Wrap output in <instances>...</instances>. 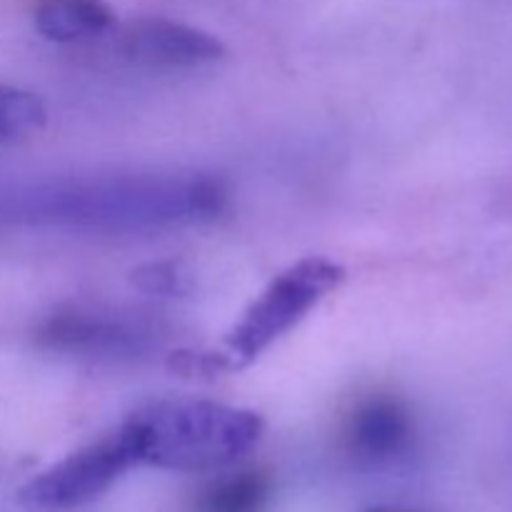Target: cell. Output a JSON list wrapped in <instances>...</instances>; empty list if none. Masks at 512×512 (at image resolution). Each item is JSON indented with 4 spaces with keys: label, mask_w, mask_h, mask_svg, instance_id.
I'll return each mask as SVG.
<instances>
[{
    "label": "cell",
    "mask_w": 512,
    "mask_h": 512,
    "mask_svg": "<svg viewBox=\"0 0 512 512\" xmlns=\"http://www.w3.org/2000/svg\"><path fill=\"white\" fill-rule=\"evenodd\" d=\"M228 193L218 180L138 175L35 190L18 203L20 218L83 228H158L218 218Z\"/></svg>",
    "instance_id": "obj_1"
},
{
    "label": "cell",
    "mask_w": 512,
    "mask_h": 512,
    "mask_svg": "<svg viewBox=\"0 0 512 512\" xmlns=\"http://www.w3.org/2000/svg\"><path fill=\"white\" fill-rule=\"evenodd\" d=\"M118 430L135 465L208 473L243 460L263 438L265 423L253 410L175 398L135 410Z\"/></svg>",
    "instance_id": "obj_2"
},
{
    "label": "cell",
    "mask_w": 512,
    "mask_h": 512,
    "mask_svg": "<svg viewBox=\"0 0 512 512\" xmlns=\"http://www.w3.org/2000/svg\"><path fill=\"white\" fill-rule=\"evenodd\" d=\"M345 278L338 263L325 258H305L278 275L253 300L220 355L223 370L243 368L263 355L275 340L295 328L320 300L328 298Z\"/></svg>",
    "instance_id": "obj_3"
},
{
    "label": "cell",
    "mask_w": 512,
    "mask_h": 512,
    "mask_svg": "<svg viewBox=\"0 0 512 512\" xmlns=\"http://www.w3.org/2000/svg\"><path fill=\"white\" fill-rule=\"evenodd\" d=\"M130 468H135V458L120 430H115L113 435H105L75 450L53 468L35 475L20 490L18 500L28 512H73L88 508L90 503L103 498Z\"/></svg>",
    "instance_id": "obj_4"
},
{
    "label": "cell",
    "mask_w": 512,
    "mask_h": 512,
    "mask_svg": "<svg viewBox=\"0 0 512 512\" xmlns=\"http://www.w3.org/2000/svg\"><path fill=\"white\" fill-rule=\"evenodd\" d=\"M35 343L50 353L78 358H133L153 343V333L110 310L68 308L35 328Z\"/></svg>",
    "instance_id": "obj_5"
},
{
    "label": "cell",
    "mask_w": 512,
    "mask_h": 512,
    "mask_svg": "<svg viewBox=\"0 0 512 512\" xmlns=\"http://www.w3.org/2000/svg\"><path fill=\"white\" fill-rule=\"evenodd\" d=\"M418 438L413 410L403 398L373 393L358 398L340 425L343 453L360 468H385L413 450Z\"/></svg>",
    "instance_id": "obj_6"
},
{
    "label": "cell",
    "mask_w": 512,
    "mask_h": 512,
    "mask_svg": "<svg viewBox=\"0 0 512 512\" xmlns=\"http://www.w3.org/2000/svg\"><path fill=\"white\" fill-rule=\"evenodd\" d=\"M120 50L150 68H200L225 55V45L208 30L168 18H143L120 35Z\"/></svg>",
    "instance_id": "obj_7"
},
{
    "label": "cell",
    "mask_w": 512,
    "mask_h": 512,
    "mask_svg": "<svg viewBox=\"0 0 512 512\" xmlns=\"http://www.w3.org/2000/svg\"><path fill=\"white\" fill-rule=\"evenodd\" d=\"M35 28L53 43H78L98 38L115 23L105 0H38Z\"/></svg>",
    "instance_id": "obj_8"
},
{
    "label": "cell",
    "mask_w": 512,
    "mask_h": 512,
    "mask_svg": "<svg viewBox=\"0 0 512 512\" xmlns=\"http://www.w3.org/2000/svg\"><path fill=\"white\" fill-rule=\"evenodd\" d=\"M273 480L265 470L245 468L210 480L195 495L193 512H265Z\"/></svg>",
    "instance_id": "obj_9"
},
{
    "label": "cell",
    "mask_w": 512,
    "mask_h": 512,
    "mask_svg": "<svg viewBox=\"0 0 512 512\" xmlns=\"http://www.w3.org/2000/svg\"><path fill=\"white\" fill-rule=\"evenodd\" d=\"M45 118L48 113L38 95L0 85V145H8L43 128Z\"/></svg>",
    "instance_id": "obj_10"
},
{
    "label": "cell",
    "mask_w": 512,
    "mask_h": 512,
    "mask_svg": "<svg viewBox=\"0 0 512 512\" xmlns=\"http://www.w3.org/2000/svg\"><path fill=\"white\" fill-rule=\"evenodd\" d=\"M135 288L153 295H178L185 290V273L178 263H150L133 273Z\"/></svg>",
    "instance_id": "obj_11"
},
{
    "label": "cell",
    "mask_w": 512,
    "mask_h": 512,
    "mask_svg": "<svg viewBox=\"0 0 512 512\" xmlns=\"http://www.w3.org/2000/svg\"><path fill=\"white\" fill-rule=\"evenodd\" d=\"M373 512H403V510H373Z\"/></svg>",
    "instance_id": "obj_12"
}]
</instances>
